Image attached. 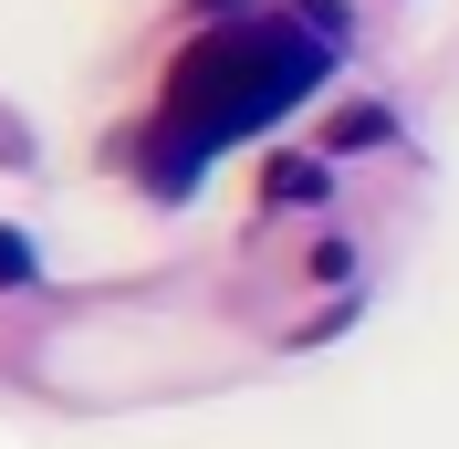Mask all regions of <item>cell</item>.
I'll return each mask as SVG.
<instances>
[{
    "mask_svg": "<svg viewBox=\"0 0 459 449\" xmlns=\"http://www.w3.org/2000/svg\"><path fill=\"white\" fill-rule=\"evenodd\" d=\"M31 272H42V251H31V230H11V220H0V293H22Z\"/></svg>",
    "mask_w": 459,
    "mask_h": 449,
    "instance_id": "cell-4",
    "label": "cell"
},
{
    "mask_svg": "<svg viewBox=\"0 0 459 449\" xmlns=\"http://www.w3.org/2000/svg\"><path fill=\"white\" fill-rule=\"evenodd\" d=\"M386 136H397V126H386V105H344L334 126H324V146H334V157H344V146H386Z\"/></svg>",
    "mask_w": 459,
    "mask_h": 449,
    "instance_id": "cell-3",
    "label": "cell"
},
{
    "mask_svg": "<svg viewBox=\"0 0 459 449\" xmlns=\"http://www.w3.org/2000/svg\"><path fill=\"white\" fill-rule=\"evenodd\" d=\"M314 282H355V241H314Z\"/></svg>",
    "mask_w": 459,
    "mask_h": 449,
    "instance_id": "cell-5",
    "label": "cell"
},
{
    "mask_svg": "<svg viewBox=\"0 0 459 449\" xmlns=\"http://www.w3.org/2000/svg\"><path fill=\"white\" fill-rule=\"evenodd\" d=\"M324 189H334L324 157H272V168H261V198H272V209H314Z\"/></svg>",
    "mask_w": 459,
    "mask_h": 449,
    "instance_id": "cell-2",
    "label": "cell"
},
{
    "mask_svg": "<svg viewBox=\"0 0 459 449\" xmlns=\"http://www.w3.org/2000/svg\"><path fill=\"white\" fill-rule=\"evenodd\" d=\"M324 74H334V31L282 22V11L199 31V42L168 63V94H157V126H146V168L136 178L157 198H188L230 136H251V126H272V115L314 105Z\"/></svg>",
    "mask_w": 459,
    "mask_h": 449,
    "instance_id": "cell-1",
    "label": "cell"
}]
</instances>
